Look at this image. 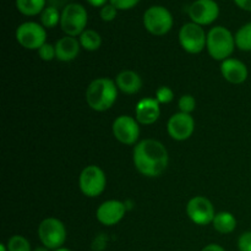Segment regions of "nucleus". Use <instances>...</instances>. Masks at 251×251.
Segmentation results:
<instances>
[{
	"label": "nucleus",
	"mask_w": 251,
	"mask_h": 251,
	"mask_svg": "<svg viewBox=\"0 0 251 251\" xmlns=\"http://www.w3.org/2000/svg\"><path fill=\"white\" fill-rule=\"evenodd\" d=\"M221 73L222 76L233 85H240L245 82L249 75L247 65L238 59L228 58L221 64Z\"/></svg>",
	"instance_id": "nucleus-15"
},
{
	"label": "nucleus",
	"mask_w": 251,
	"mask_h": 251,
	"mask_svg": "<svg viewBox=\"0 0 251 251\" xmlns=\"http://www.w3.org/2000/svg\"><path fill=\"white\" fill-rule=\"evenodd\" d=\"M178 105L181 113L191 114L196 108V100L191 95H184L179 100Z\"/></svg>",
	"instance_id": "nucleus-25"
},
{
	"label": "nucleus",
	"mask_w": 251,
	"mask_h": 251,
	"mask_svg": "<svg viewBox=\"0 0 251 251\" xmlns=\"http://www.w3.org/2000/svg\"><path fill=\"white\" fill-rule=\"evenodd\" d=\"M39 16H41V25L44 28H54L56 25L60 24L61 12H59L58 7L48 5Z\"/></svg>",
	"instance_id": "nucleus-23"
},
{
	"label": "nucleus",
	"mask_w": 251,
	"mask_h": 251,
	"mask_svg": "<svg viewBox=\"0 0 251 251\" xmlns=\"http://www.w3.org/2000/svg\"><path fill=\"white\" fill-rule=\"evenodd\" d=\"M135 168L140 174L149 178H156L167 171L169 162L168 151L162 142L146 139L137 142L134 147Z\"/></svg>",
	"instance_id": "nucleus-1"
},
{
	"label": "nucleus",
	"mask_w": 251,
	"mask_h": 251,
	"mask_svg": "<svg viewBox=\"0 0 251 251\" xmlns=\"http://www.w3.org/2000/svg\"><path fill=\"white\" fill-rule=\"evenodd\" d=\"M117 15H118V9L114 6V5L110 4V2H108V4L104 5V6L100 7V16L104 22H112L113 20L117 17Z\"/></svg>",
	"instance_id": "nucleus-28"
},
{
	"label": "nucleus",
	"mask_w": 251,
	"mask_h": 251,
	"mask_svg": "<svg viewBox=\"0 0 251 251\" xmlns=\"http://www.w3.org/2000/svg\"><path fill=\"white\" fill-rule=\"evenodd\" d=\"M17 43L28 50H38L44 43H47V31L41 24L28 21L20 25L15 32Z\"/></svg>",
	"instance_id": "nucleus-7"
},
{
	"label": "nucleus",
	"mask_w": 251,
	"mask_h": 251,
	"mask_svg": "<svg viewBox=\"0 0 251 251\" xmlns=\"http://www.w3.org/2000/svg\"><path fill=\"white\" fill-rule=\"evenodd\" d=\"M38 238L47 249H60L66 240L65 226L58 218H46L38 227Z\"/></svg>",
	"instance_id": "nucleus-6"
},
{
	"label": "nucleus",
	"mask_w": 251,
	"mask_h": 251,
	"mask_svg": "<svg viewBox=\"0 0 251 251\" xmlns=\"http://www.w3.org/2000/svg\"><path fill=\"white\" fill-rule=\"evenodd\" d=\"M81 44V48L88 51H95L98 50L102 46V37L95 29L87 28L81 33L80 38H78Z\"/></svg>",
	"instance_id": "nucleus-21"
},
{
	"label": "nucleus",
	"mask_w": 251,
	"mask_h": 251,
	"mask_svg": "<svg viewBox=\"0 0 251 251\" xmlns=\"http://www.w3.org/2000/svg\"><path fill=\"white\" fill-rule=\"evenodd\" d=\"M144 26L153 36H164L173 27V16L167 7L153 5L144 14Z\"/></svg>",
	"instance_id": "nucleus-5"
},
{
	"label": "nucleus",
	"mask_w": 251,
	"mask_h": 251,
	"mask_svg": "<svg viewBox=\"0 0 251 251\" xmlns=\"http://www.w3.org/2000/svg\"><path fill=\"white\" fill-rule=\"evenodd\" d=\"M0 251H9V250H7L6 244H1V245H0Z\"/></svg>",
	"instance_id": "nucleus-36"
},
{
	"label": "nucleus",
	"mask_w": 251,
	"mask_h": 251,
	"mask_svg": "<svg viewBox=\"0 0 251 251\" xmlns=\"http://www.w3.org/2000/svg\"><path fill=\"white\" fill-rule=\"evenodd\" d=\"M213 228L221 234H229L237 228V218L230 212H218L213 218Z\"/></svg>",
	"instance_id": "nucleus-19"
},
{
	"label": "nucleus",
	"mask_w": 251,
	"mask_h": 251,
	"mask_svg": "<svg viewBox=\"0 0 251 251\" xmlns=\"http://www.w3.org/2000/svg\"><path fill=\"white\" fill-rule=\"evenodd\" d=\"M239 9L251 12V0H233Z\"/></svg>",
	"instance_id": "nucleus-31"
},
{
	"label": "nucleus",
	"mask_w": 251,
	"mask_h": 251,
	"mask_svg": "<svg viewBox=\"0 0 251 251\" xmlns=\"http://www.w3.org/2000/svg\"><path fill=\"white\" fill-rule=\"evenodd\" d=\"M201 251H226V250L218 244H208L206 245V247Z\"/></svg>",
	"instance_id": "nucleus-33"
},
{
	"label": "nucleus",
	"mask_w": 251,
	"mask_h": 251,
	"mask_svg": "<svg viewBox=\"0 0 251 251\" xmlns=\"http://www.w3.org/2000/svg\"><path fill=\"white\" fill-rule=\"evenodd\" d=\"M191 22L200 26L213 24L220 16V6L215 0H195L188 9Z\"/></svg>",
	"instance_id": "nucleus-10"
},
{
	"label": "nucleus",
	"mask_w": 251,
	"mask_h": 251,
	"mask_svg": "<svg viewBox=\"0 0 251 251\" xmlns=\"http://www.w3.org/2000/svg\"><path fill=\"white\" fill-rule=\"evenodd\" d=\"M9 251H33L28 240L22 235H12L6 243Z\"/></svg>",
	"instance_id": "nucleus-24"
},
{
	"label": "nucleus",
	"mask_w": 251,
	"mask_h": 251,
	"mask_svg": "<svg viewBox=\"0 0 251 251\" xmlns=\"http://www.w3.org/2000/svg\"><path fill=\"white\" fill-rule=\"evenodd\" d=\"M179 42L181 48L190 54H199L206 48L207 34L202 26L194 22L183 25L179 31Z\"/></svg>",
	"instance_id": "nucleus-9"
},
{
	"label": "nucleus",
	"mask_w": 251,
	"mask_h": 251,
	"mask_svg": "<svg viewBox=\"0 0 251 251\" xmlns=\"http://www.w3.org/2000/svg\"><path fill=\"white\" fill-rule=\"evenodd\" d=\"M118 98L117 83L109 78H96L86 90V102L96 112L110 109Z\"/></svg>",
	"instance_id": "nucleus-2"
},
{
	"label": "nucleus",
	"mask_w": 251,
	"mask_h": 251,
	"mask_svg": "<svg viewBox=\"0 0 251 251\" xmlns=\"http://www.w3.org/2000/svg\"><path fill=\"white\" fill-rule=\"evenodd\" d=\"M80 41H77L75 37H63V38L58 39L55 43L56 59L59 61H64V63L75 60L80 53Z\"/></svg>",
	"instance_id": "nucleus-17"
},
{
	"label": "nucleus",
	"mask_w": 251,
	"mask_h": 251,
	"mask_svg": "<svg viewBox=\"0 0 251 251\" xmlns=\"http://www.w3.org/2000/svg\"><path fill=\"white\" fill-rule=\"evenodd\" d=\"M206 48L211 58L223 61L229 58L234 51L235 38L228 28L216 26L208 31Z\"/></svg>",
	"instance_id": "nucleus-3"
},
{
	"label": "nucleus",
	"mask_w": 251,
	"mask_h": 251,
	"mask_svg": "<svg viewBox=\"0 0 251 251\" xmlns=\"http://www.w3.org/2000/svg\"><path fill=\"white\" fill-rule=\"evenodd\" d=\"M113 135L123 145H135L140 137V126L136 118L120 115L113 123Z\"/></svg>",
	"instance_id": "nucleus-12"
},
{
	"label": "nucleus",
	"mask_w": 251,
	"mask_h": 251,
	"mask_svg": "<svg viewBox=\"0 0 251 251\" xmlns=\"http://www.w3.org/2000/svg\"><path fill=\"white\" fill-rule=\"evenodd\" d=\"M49 2H50L51 6H55V7H58V9L60 6H63V5H64V7L66 6L65 5L66 0H49Z\"/></svg>",
	"instance_id": "nucleus-34"
},
{
	"label": "nucleus",
	"mask_w": 251,
	"mask_h": 251,
	"mask_svg": "<svg viewBox=\"0 0 251 251\" xmlns=\"http://www.w3.org/2000/svg\"><path fill=\"white\" fill-rule=\"evenodd\" d=\"M109 2L118 10H130L136 6L140 0H109Z\"/></svg>",
	"instance_id": "nucleus-29"
},
{
	"label": "nucleus",
	"mask_w": 251,
	"mask_h": 251,
	"mask_svg": "<svg viewBox=\"0 0 251 251\" xmlns=\"http://www.w3.org/2000/svg\"><path fill=\"white\" fill-rule=\"evenodd\" d=\"M115 83H117L118 90L126 95H135L142 87V80L140 75L131 70H124L118 74Z\"/></svg>",
	"instance_id": "nucleus-18"
},
{
	"label": "nucleus",
	"mask_w": 251,
	"mask_h": 251,
	"mask_svg": "<svg viewBox=\"0 0 251 251\" xmlns=\"http://www.w3.org/2000/svg\"><path fill=\"white\" fill-rule=\"evenodd\" d=\"M33 251H49V249H47L46 247H41V248H36Z\"/></svg>",
	"instance_id": "nucleus-35"
},
{
	"label": "nucleus",
	"mask_w": 251,
	"mask_h": 251,
	"mask_svg": "<svg viewBox=\"0 0 251 251\" xmlns=\"http://www.w3.org/2000/svg\"><path fill=\"white\" fill-rule=\"evenodd\" d=\"M125 212H126V206L124 202L118 200H108L100 203L96 212V217L103 226L112 227L118 225L124 218Z\"/></svg>",
	"instance_id": "nucleus-14"
},
{
	"label": "nucleus",
	"mask_w": 251,
	"mask_h": 251,
	"mask_svg": "<svg viewBox=\"0 0 251 251\" xmlns=\"http://www.w3.org/2000/svg\"><path fill=\"white\" fill-rule=\"evenodd\" d=\"M47 0H15V5L20 14L25 16H37L46 9Z\"/></svg>",
	"instance_id": "nucleus-20"
},
{
	"label": "nucleus",
	"mask_w": 251,
	"mask_h": 251,
	"mask_svg": "<svg viewBox=\"0 0 251 251\" xmlns=\"http://www.w3.org/2000/svg\"><path fill=\"white\" fill-rule=\"evenodd\" d=\"M235 47L243 51H251V22L243 25L234 36Z\"/></svg>",
	"instance_id": "nucleus-22"
},
{
	"label": "nucleus",
	"mask_w": 251,
	"mask_h": 251,
	"mask_svg": "<svg viewBox=\"0 0 251 251\" xmlns=\"http://www.w3.org/2000/svg\"><path fill=\"white\" fill-rule=\"evenodd\" d=\"M169 136L176 141H185L195 130V120L191 117V114L186 113H176L172 115L167 124Z\"/></svg>",
	"instance_id": "nucleus-13"
},
{
	"label": "nucleus",
	"mask_w": 251,
	"mask_h": 251,
	"mask_svg": "<svg viewBox=\"0 0 251 251\" xmlns=\"http://www.w3.org/2000/svg\"><path fill=\"white\" fill-rule=\"evenodd\" d=\"M54 251H71L70 249H66V248H60V249H56Z\"/></svg>",
	"instance_id": "nucleus-37"
},
{
	"label": "nucleus",
	"mask_w": 251,
	"mask_h": 251,
	"mask_svg": "<svg viewBox=\"0 0 251 251\" xmlns=\"http://www.w3.org/2000/svg\"><path fill=\"white\" fill-rule=\"evenodd\" d=\"M174 98V93L168 86H161L158 90L156 91V100L159 104H167L171 103Z\"/></svg>",
	"instance_id": "nucleus-26"
},
{
	"label": "nucleus",
	"mask_w": 251,
	"mask_h": 251,
	"mask_svg": "<svg viewBox=\"0 0 251 251\" xmlns=\"http://www.w3.org/2000/svg\"><path fill=\"white\" fill-rule=\"evenodd\" d=\"M186 215L198 226H207L213 222L215 207L208 199L203 196H195L186 205Z\"/></svg>",
	"instance_id": "nucleus-11"
},
{
	"label": "nucleus",
	"mask_w": 251,
	"mask_h": 251,
	"mask_svg": "<svg viewBox=\"0 0 251 251\" xmlns=\"http://www.w3.org/2000/svg\"><path fill=\"white\" fill-rule=\"evenodd\" d=\"M107 178L98 166H87L78 176V186L81 193L87 198H97L104 191Z\"/></svg>",
	"instance_id": "nucleus-8"
},
{
	"label": "nucleus",
	"mask_w": 251,
	"mask_h": 251,
	"mask_svg": "<svg viewBox=\"0 0 251 251\" xmlns=\"http://www.w3.org/2000/svg\"><path fill=\"white\" fill-rule=\"evenodd\" d=\"M239 251H251V230L243 233L238 239Z\"/></svg>",
	"instance_id": "nucleus-30"
},
{
	"label": "nucleus",
	"mask_w": 251,
	"mask_h": 251,
	"mask_svg": "<svg viewBox=\"0 0 251 251\" xmlns=\"http://www.w3.org/2000/svg\"><path fill=\"white\" fill-rule=\"evenodd\" d=\"M91 6L95 7H102L104 6L105 4H108V0H86Z\"/></svg>",
	"instance_id": "nucleus-32"
},
{
	"label": "nucleus",
	"mask_w": 251,
	"mask_h": 251,
	"mask_svg": "<svg viewBox=\"0 0 251 251\" xmlns=\"http://www.w3.org/2000/svg\"><path fill=\"white\" fill-rule=\"evenodd\" d=\"M38 55L43 61H51L53 59H56L55 46L50 43H44L38 49Z\"/></svg>",
	"instance_id": "nucleus-27"
},
{
	"label": "nucleus",
	"mask_w": 251,
	"mask_h": 251,
	"mask_svg": "<svg viewBox=\"0 0 251 251\" xmlns=\"http://www.w3.org/2000/svg\"><path fill=\"white\" fill-rule=\"evenodd\" d=\"M135 114H136V120L139 124H154L161 115L159 103L157 102L156 98H144L136 104Z\"/></svg>",
	"instance_id": "nucleus-16"
},
{
	"label": "nucleus",
	"mask_w": 251,
	"mask_h": 251,
	"mask_svg": "<svg viewBox=\"0 0 251 251\" xmlns=\"http://www.w3.org/2000/svg\"><path fill=\"white\" fill-rule=\"evenodd\" d=\"M88 14L85 6L77 2L66 4L61 10L60 27L66 36L77 37L81 36L87 26Z\"/></svg>",
	"instance_id": "nucleus-4"
}]
</instances>
